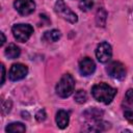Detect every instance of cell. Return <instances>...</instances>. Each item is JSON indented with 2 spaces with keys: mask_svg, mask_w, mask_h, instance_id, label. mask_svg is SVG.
I'll return each instance as SVG.
<instances>
[{
  "mask_svg": "<svg viewBox=\"0 0 133 133\" xmlns=\"http://www.w3.org/2000/svg\"><path fill=\"white\" fill-rule=\"evenodd\" d=\"M91 94L97 101L104 104H109L115 97L116 89L106 83H99L92 86Z\"/></svg>",
  "mask_w": 133,
  "mask_h": 133,
  "instance_id": "obj_1",
  "label": "cell"
},
{
  "mask_svg": "<svg viewBox=\"0 0 133 133\" xmlns=\"http://www.w3.org/2000/svg\"><path fill=\"white\" fill-rule=\"evenodd\" d=\"M75 89V80L70 74H64L56 84V94L61 98L70 97Z\"/></svg>",
  "mask_w": 133,
  "mask_h": 133,
  "instance_id": "obj_2",
  "label": "cell"
},
{
  "mask_svg": "<svg viewBox=\"0 0 133 133\" xmlns=\"http://www.w3.org/2000/svg\"><path fill=\"white\" fill-rule=\"evenodd\" d=\"M54 10L60 18L70 23H76L78 21L77 15L73 10H71V8L63 2V0H57L55 2Z\"/></svg>",
  "mask_w": 133,
  "mask_h": 133,
  "instance_id": "obj_3",
  "label": "cell"
},
{
  "mask_svg": "<svg viewBox=\"0 0 133 133\" xmlns=\"http://www.w3.org/2000/svg\"><path fill=\"white\" fill-rule=\"evenodd\" d=\"M14 37L20 42V43H25L29 39L31 34L33 33V28L29 24H16L11 28Z\"/></svg>",
  "mask_w": 133,
  "mask_h": 133,
  "instance_id": "obj_4",
  "label": "cell"
},
{
  "mask_svg": "<svg viewBox=\"0 0 133 133\" xmlns=\"http://www.w3.org/2000/svg\"><path fill=\"white\" fill-rule=\"evenodd\" d=\"M108 75L112 77L113 79L123 80L126 77V68L125 65L119 61H113L111 62L107 69H106Z\"/></svg>",
  "mask_w": 133,
  "mask_h": 133,
  "instance_id": "obj_5",
  "label": "cell"
},
{
  "mask_svg": "<svg viewBox=\"0 0 133 133\" xmlns=\"http://www.w3.org/2000/svg\"><path fill=\"white\" fill-rule=\"evenodd\" d=\"M16 10L22 16H28L35 9V2L33 0H16L14 2Z\"/></svg>",
  "mask_w": 133,
  "mask_h": 133,
  "instance_id": "obj_6",
  "label": "cell"
},
{
  "mask_svg": "<svg viewBox=\"0 0 133 133\" xmlns=\"http://www.w3.org/2000/svg\"><path fill=\"white\" fill-rule=\"evenodd\" d=\"M96 56L100 62H102V63L107 62L108 60H110V58L112 56L111 46L106 42L99 44L97 49H96Z\"/></svg>",
  "mask_w": 133,
  "mask_h": 133,
  "instance_id": "obj_7",
  "label": "cell"
},
{
  "mask_svg": "<svg viewBox=\"0 0 133 133\" xmlns=\"http://www.w3.org/2000/svg\"><path fill=\"white\" fill-rule=\"evenodd\" d=\"M28 73V68L23 63H14L9 70L8 77L11 81H18L26 77Z\"/></svg>",
  "mask_w": 133,
  "mask_h": 133,
  "instance_id": "obj_8",
  "label": "cell"
},
{
  "mask_svg": "<svg viewBox=\"0 0 133 133\" xmlns=\"http://www.w3.org/2000/svg\"><path fill=\"white\" fill-rule=\"evenodd\" d=\"M96 70V63L95 61L89 58V57H84L83 59L80 60L79 62V71L81 75L83 76H88L91 75Z\"/></svg>",
  "mask_w": 133,
  "mask_h": 133,
  "instance_id": "obj_9",
  "label": "cell"
},
{
  "mask_svg": "<svg viewBox=\"0 0 133 133\" xmlns=\"http://www.w3.org/2000/svg\"><path fill=\"white\" fill-rule=\"evenodd\" d=\"M55 121L57 126L60 129H64L66 128V126L69 125V121H70V116L69 113L65 110H58L55 116Z\"/></svg>",
  "mask_w": 133,
  "mask_h": 133,
  "instance_id": "obj_10",
  "label": "cell"
},
{
  "mask_svg": "<svg viewBox=\"0 0 133 133\" xmlns=\"http://www.w3.org/2000/svg\"><path fill=\"white\" fill-rule=\"evenodd\" d=\"M109 123H106V122H102L99 119H91V124L90 125H86L88 126V128L86 129L87 131H91V132H97V131H103V130H106L108 129L110 126Z\"/></svg>",
  "mask_w": 133,
  "mask_h": 133,
  "instance_id": "obj_11",
  "label": "cell"
},
{
  "mask_svg": "<svg viewBox=\"0 0 133 133\" xmlns=\"http://www.w3.org/2000/svg\"><path fill=\"white\" fill-rule=\"evenodd\" d=\"M60 36H61V33L59 30L52 29V30L46 31L42 38H43V41H45L47 43H55L60 38Z\"/></svg>",
  "mask_w": 133,
  "mask_h": 133,
  "instance_id": "obj_12",
  "label": "cell"
},
{
  "mask_svg": "<svg viewBox=\"0 0 133 133\" xmlns=\"http://www.w3.org/2000/svg\"><path fill=\"white\" fill-rule=\"evenodd\" d=\"M20 53H21L20 48L15 44H9L4 50V55L9 59H15V58L19 57Z\"/></svg>",
  "mask_w": 133,
  "mask_h": 133,
  "instance_id": "obj_13",
  "label": "cell"
},
{
  "mask_svg": "<svg viewBox=\"0 0 133 133\" xmlns=\"http://www.w3.org/2000/svg\"><path fill=\"white\" fill-rule=\"evenodd\" d=\"M83 114L85 115V117L89 119H99L103 116L104 112L97 107H92V108H88L87 110H85Z\"/></svg>",
  "mask_w": 133,
  "mask_h": 133,
  "instance_id": "obj_14",
  "label": "cell"
},
{
  "mask_svg": "<svg viewBox=\"0 0 133 133\" xmlns=\"http://www.w3.org/2000/svg\"><path fill=\"white\" fill-rule=\"evenodd\" d=\"M106 20H107V12H106V10L103 7H101L97 11V15H96L97 25L98 26H101V27H104L105 24H106Z\"/></svg>",
  "mask_w": 133,
  "mask_h": 133,
  "instance_id": "obj_15",
  "label": "cell"
},
{
  "mask_svg": "<svg viewBox=\"0 0 133 133\" xmlns=\"http://www.w3.org/2000/svg\"><path fill=\"white\" fill-rule=\"evenodd\" d=\"M25 130H26L25 125H23L22 123H19V122L11 123L5 128L6 132H25Z\"/></svg>",
  "mask_w": 133,
  "mask_h": 133,
  "instance_id": "obj_16",
  "label": "cell"
},
{
  "mask_svg": "<svg viewBox=\"0 0 133 133\" xmlns=\"http://www.w3.org/2000/svg\"><path fill=\"white\" fill-rule=\"evenodd\" d=\"M74 99H75V101H76L78 104H83V103H85L86 100H87V95H86V92H85L84 90L79 89V90H77V91L75 92Z\"/></svg>",
  "mask_w": 133,
  "mask_h": 133,
  "instance_id": "obj_17",
  "label": "cell"
},
{
  "mask_svg": "<svg viewBox=\"0 0 133 133\" xmlns=\"http://www.w3.org/2000/svg\"><path fill=\"white\" fill-rule=\"evenodd\" d=\"M94 5L92 0H79V8L82 11H88Z\"/></svg>",
  "mask_w": 133,
  "mask_h": 133,
  "instance_id": "obj_18",
  "label": "cell"
},
{
  "mask_svg": "<svg viewBox=\"0 0 133 133\" xmlns=\"http://www.w3.org/2000/svg\"><path fill=\"white\" fill-rule=\"evenodd\" d=\"M124 103L128 107H133V89H128L127 90V92L125 95Z\"/></svg>",
  "mask_w": 133,
  "mask_h": 133,
  "instance_id": "obj_19",
  "label": "cell"
},
{
  "mask_svg": "<svg viewBox=\"0 0 133 133\" xmlns=\"http://www.w3.org/2000/svg\"><path fill=\"white\" fill-rule=\"evenodd\" d=\"M11 109V102L10 100H7L6 102H2V111L3 113H8Z\"/></svg>",
  "mask_w": 133,
  "mask_h": 133,
  "instance_id": "obj_20",
  "label": "cell"
},
{
  "mask_svg": "<svg viewBox=\"0 0 133 133\" xmlns=\"http://www.w3.org/2000/svg\"><path fill=\"white\" fill-rule=\"evenodd\" d=\"M35 118H36L38 122L45 121V118H46V112H45V110H44V109H41L39 111H37V113L35 114Z\"/></svg>",
  "mask_w": 133,
  "mask_h": 133,
  "instance_id": "obj_21",
  "label": "cell"
},
{
  "mask_svg": "<svg viewBox=\"0 0 133 133\" xmlns=\"http://www.w3.org/2000/svg\"><path fill=\"white\" fill-rule=\"evenodd\" d=\"M126 119H128L130 123H133V110H127L124 113Z\"/></svg>",
  "mask_w": 133,
  "mask_h": 133,
  "instance_id": "obj_22",
  "label": "cell"
},
{
  "mask_svg": "<svg viewBox=\"0 0 133 133\" xmlns=\"http://www.w3.org/2000/svg\"><path fill=\"white\" fill-rule=\"evenodd\" d=\"M5 80V68L3 64H1V85H3Z\"/></svg>",
  "mask_w": 133,
  "mask_h": 133,
  "instance_id": "obj_23",
  "label": "cell"
},
{
  "mask_svg": "<svg viewBox=\"0 0 133 133\" xmlns=\"http://www.w3.org/2000/svg\"><path fill=\"white\" fill-rule=\"evenodd\" d=\"M0 36H1V43H0V46H3L4 43H5V36H4V33H3V32H0Z\"/></svg>",
  "mask_w": 133,
  "mask_h": 133,
  "instance_id": "obj_24",
  "label": "cell"
}]
</instances>
